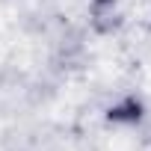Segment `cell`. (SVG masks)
I'll use <instances>...</instances> for the list:
<instances>
[{
	"mask_svg": "<svg viewBox=\"0 0 151 151\" xmlns=\"http://www.w3.org/2000/svg\"><path fill=\"white\" fill-rule=\"evenodd\" d=\"M89 21H92V30L101 33V36L116 33L119 24H122V12H119V6H116V0H92Z\"/></svg>",
	"mask_w": 151,
	"mask_h": 151,
	"instance_id": "6da1fadb",
	"label": "cell"
}]
</instances>
